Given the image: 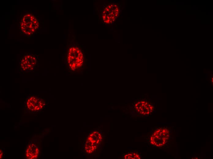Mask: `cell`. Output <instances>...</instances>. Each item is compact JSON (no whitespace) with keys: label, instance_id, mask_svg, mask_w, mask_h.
Masks as SVG:
<instances>
[{"label":"cell","instance_id":"1","mask_svg":"<svg viewBox=\"0 0 213 159\" xmlns=\"http://www.w3.org/2000/svg\"><path fill=\"white\" fill-rule=\"evenodd\" d=\"M19 26L22 34L31 37L38 31L39 23L38 18L34 14L31 12H26L21 16Z\"/></svg>","mask_w":213,"mask_h":159},{"label":"cell","instance_id":"2","mask_svg":"<svg viewBox=\"0 0 213 159\" xmlns=\"http://www.w3.org/2000/svg\"><path fill=\"white\" fill-rule=\"evenodd\" d=\"M170 137V131L166 127H159L155 129L148 138L150 145L160 148L166 145Z\"/></svg>","mask_w":213,"mask_h":159},{"label":"cell","instance_id":"3","mask_svg":"<svg viewBox=\"0 0 213 159\" xmlns=\"http://www.w3.org/2000/svg\"><path fill=\"white\" fill-rule=\"evenodd\" d=\"M38 57L31 53L25 54L19 60L20 72L28 73L33 72L38 66Z\"/></svg>","mask_w":213,"mask_h":159},{"label":"cell","instance_id":"4","mask_svg":"<svg viewBox=\"0 0 213 159\" xmlns=\"http://www.w3.org/2000/svg\"><path fill=\"white\" fill-rule=\"evenodd\" d=\"M83 54L78 48L73 46L69 49L67 61L71 70H74L80 67L83 63Z\"/></svg>","mask_w":213,"mask_h":159},{"label":"cell","instance_id":"5","mask_svg":"<svg viewBox=\"0 0 213 159\" xmlns=\"http://www.w3.org/2000/svg\"><path fill=\"white\" fill-rule=\"evenodd\" d=\"M46 103L43 98L31 95L25 102V107L29 112H39L43 109Z\"/></svg>","mask_w":213,"mask_h":159},{"label":"cell","instance_id":"6","mask_svg":"<svg viewBox=\"0 0 213 159\" xmlns=\"http://www.w3.org/2000/svg\"><path fill=\"white\" fill-rule=\"evenodd\" d=\"M135 111L140 116H148L152 113L154 106L150 102L144 100H139L133 104Z\"/></svg>","mask_w":213,"mask_h":159},{"label":"cell","instance_id":"7","mask_svg":"<svg viewBox=\"0 0 213 159\" xmlns=\"http://www.w3.org/2000/svg\"><path fill=\"white\" fill-rule=\"evenodd\" d=\"M118 9L116 5H110L107 6L103 12V20L106 23H110L114 21L118 13L116 11Z\"/></svg>","mask_w":213,"mask_h":159},{"label":"cell","instance_id":"8","mask_svg":"<svg viewBox=\"0 0 213 159\" xmlns=\"http://www.w3.org/2000/svg\"><path fill=\"white\" fill-rule=\"evenodd\" d=\"M122 158L125 159H140L141 155L137 151H130L123 153Z\"/></svg>","mask_w":213,"mask_h":159}]
</instances>
